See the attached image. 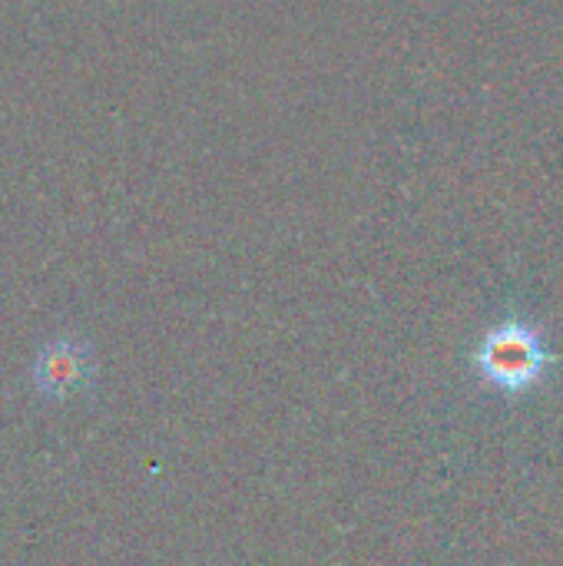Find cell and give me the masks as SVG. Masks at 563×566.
Wrapping results in <instances>:
<instances>
[{
    "label": "cell",
    "instance_id": "obj_1",
    "mask_svg": "<svg viewBox=\"0 0 563 566\" xmlns=\"http://www.w3.org/2000/svg\"><path fill=\"white\" fill-rule=\"evenodd\" d=\"M551 352L541 338V332L528 322H501L494 325L475 355V365L481 378L501 391H528L534 388L544 371L551 368Z\"/></svg>",
    "mask_w": 563,
    "mask_h": 566
},
{
    "label": "cell",
    "instance_id": "obj_2",
    "mask_svg": "<svg viewBox=\"0 0 563 566\" xmlns=\"http://www.w3.org/2000/svg\"><path fill=\"white\" fill-rule=\"evenodd\" d=\"M30 388H33V398L50 408L93 395L96 388L93 345L73 332L53 335L50 342H43L30 368Z\"/></svg>",
    "mask_w": 563,
    "mask_h": 566
}]
</instances>
